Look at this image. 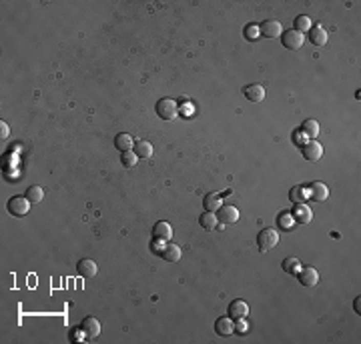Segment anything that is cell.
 Listing matches in <instances>:
<instances>
[{"label": "cell", "instance_id": "17", "mask_svg": "<svg viewBox=\"0 0 361 344\" xmlns=\"http://www.w3.org/2000/svg\"><path fill=\"white\" fill-rule=\"evenodd\" d=\"M243 94L249 102H261L265 98V88L261 84H249V86L243 88Z\"/></svg>", "mask_w": 361, "mask_h": 344}, {"label": "cell", "instance_id": "16", "mask_svg": "<svg viewBox=\"0 0 361 344\" xmlns=\"http://www.w3.org/2000/svg\"><path fill=\"white\" fill-rule=\"evenodd\" d=\"M309 42L313 46H325L327 44V30L323 26H319V24L311 26V30H309Z\"/></svg>", "mask_w": 361, "mask_h": 344}, {"label": "cell", "instance_id": "2", "mask_svg": "<svg viewBox=\"0 0 361 344\" xmlns=\"http://www.w3.org/2000/svg\"><path fill=\"white\" fill-rule=\"evenodd\" d=\"M155 110H157L159 118H163V120H173V118L179 116V104H177V100H173V98H161V100L157 102Z\"/></svg>", "mask_w": 361, "mask_h": 344}, {"label": "cell", "instance_id": "30", "mask_svg": "<svg viewBox=\"0 0 361 344\" xmlns=\"http://www.w3.org/2000/svg\"><path fill=\"white\" fill-rule=\"evenodd\" d=\"M293 222H295V220H293L291 212H281V214H279V220H277V224H279V226H281L283 230L291 228V226H293Z\"/></svg>", "mask_w": 361, "mask_h": 344}, {"label": "cell", "instance_id": "6", "mask_svg": "<svg viewBox=\"0 0 361 344\" xmlns=\"http://www.w3.org/2000/svg\"><path fill=\"white\" fill-rule=\"evenodd\" d=\"M259 34L265 38H277L283 34V26L279 20H263L259 24Z\"/></svg>", "mask_w": 361, "mask_h": 344}, {"label": "cell", "instance_id": "7", "mask_svg": "<svg viewBox=\"0 0 361 344\" xmlns=\"http://www.w3.org/2000/svg\"><path fill=\"white\" fill-rule=\"evenodd\" d=\"M227 314H229V318H233V320H241V318H247L249 316V304L245 302V300H233L231 304H229V308H227Z\"/></svg>", "mask_w": 361, "mask_h": 344}, {"label": "cell", "instance_id": "5", "mask_svg": "<svg viewBox=\"0 0 361 344\" xmlns=\"http://www.w3.org/2000/svg\"><path fill=\"white\" fill-rule=\"evenodd\" d=\"M307 190V198H311L313 202H325L329 196V188L323 182H311L309 186H305Z\"/></svg>", "mask_w": 361, "mask_h": 344}, {"label": "cell", "instance_id": "24", "mask_svg": "<svg viewBox=\"0 0 361 344\" xmlns=\"http://www.w3.org/2000/svg\"><path fill=\"white\" fill-rule=\"evenodd\" d=\"M301 132L309 138V140H313V138L319 134V122H317V120H313V118L305 120V122H303V126H301Z\"/></svg>", "mask_w": 361, "mask_h": 344}, {"label": "cell", "instance_id": "15", "mask_svg": "<svg viewBox=\"0 0 361 344\" xmlns=\"http://www.w3.org/2000/svg\"><path fill=\"white\" fill-rule=\"evenodd\" d=\"M215 332L219 336H229L235 332V324H233V318L229 316H221L215 320Z\"/></svg>", "mask_w": 361, "mask_h": 344}, {"label": "cell", "instance_id": "13", "mask_svg": "<svg viewBox=\"0 0 361 344\" xmlns=\"http://www.w3.org/2000/svg\"><path fill=\"white\" fill-rule=\"evenodd\" d=\"M291 216H293V220L299 222V224H309L313 220L311 210H309V207H305V204H295L293 210H291Z\"/></svg>", "mask_w": 361, "mask_h": 344}, {"label": "cell", "instance_id": "12", "mask_svg": "<svg viewBox=\"0 0 361 344\" xmlns=\"http://www.w3.org/2000/svg\"><path fill=\"white\" fill-rule=\"evenodd\" d=\"M297 278H299V284H303V286H315L319 282V272L313 266H301L297 272Z\"/></svg>", "mask_w": 361, "mask_h": 344}, {"label": "cell", "instance_id": "18", "mask_svg": "<svg viewBox=\"0 0 361 344\" xmlns=\"http://www.w3.org/2000/svg\"><path fill=\"white\" fill-rule=\"evenodd\" d=\"M161 258L165 260V262H177V260H181V248L177 246V244H165L163 246V250H161Z\"/></svg>", "mask_w": 361, "mask_h": 344}, {"label": "cell", "instance_id": "9", "mask_svg": "<svg viewBox=\"0 0 361 344\" xmlns=\"http://www.w3.org/2000/svg\"><path fill=\"white\" fill-rule=\"evenodd\" d=\"M173 238V228L171 224L165 222V220H159L155 226H153V240L155 242H168Z\"/></svg>", "mask_w": 361, "mask_h": 344}, {"label": "cell", "instance_id": "25", "mask_svg": "<svg viewBox=\"0 0 361 344\" xmlns=\"http://www.w3.org/2000/svg\"><path fill=\"white\" fill-rule=\"evenodd\" d=\"M281 268L287 272V274L291 276H297V272H299V268H301V262L297 260V258H293V256H289V258H285L283 262H281Z\"/></svg>", "mask_w": 361, "mask_h": 344}, {"label": "cell", "instance_id": "23", "mask_svg": "<svg viewBox=\"0 0 361 344\" xmlns=\"http://www.w3.org/2000/svg\"><path fill=\"white\" fill-rule=\"evenodd\" d=\"M199 224L205 230H215L217 224H219V218H217L215 212H207V210H205V212L199 216Z\"/></svg>", "mask_w": 361, "mask_h": 344}, {"label": "cell", "instance_id": "31", "mask_svg": "<svg viewBox=\"0 0 361 344\" xmlns=\"http://www.w3.org/2000/svg\"><path fill=\"white\" fill-rule=\"evenodd\" d=\"M235 330H237V334H247V322L245 318H241V320H235Z\"/></svg>", "mask_w": 361, "mask_h": 344}, {"label": "cell", "instance_id": "32", "mask_svg": "<svg viewBox=\"0 0 361 344\" xmlns=\"http://www.w3.org/2000/svg\"><path fill=\"white\" fill-rule=\"evenodd\" d=\"M0 130H2V132H0V134H2V140H4V138L8 136V124H6V122H4V120H2V122H0Z\"/></svg>", "mask_w": 361, "mask_h": 344}, {"label": "cell", "instance_id": "4", "mask_svg": "<svg viewBox=\"0 0 361 344\" xmlns=\"http://www.w3.org/2000/svg\"><path fill=\"white\" fill-rule=\"evenodd\" d=\"M301 154H303L305 160L315 162L323 156V146H321L317 140H307V142L301 146Z\"/></svg>", "mask_w": 361, "mask_h": 344}, {"label": "cell", "instance_id": "29", "mask_svg": "<svg viewBox=\"0 0 361 344\" xmlns=\"http://www.w3.org/2000/svg\"><path fill=\"white\" fill-rule=\"evenodd\" d=\"M243 34H245L247 40H257V38L261 36V34H259V24H247L245 30H243Z\"/></svg>", "mask_w": 361, "mask_h": 344}, {"label": "cell", "instance_id": "3", "mask_svg": "<svg viewBox=\"0 0 361 344\" xmlns=\"http://www.w3.org/2000/svg\"><path fill=\"white\" fill-rule=\"evenodd\" d=\"M6 208H8V212H10L12 216L20 218V216H24V214L30 210V200H28L26 196H12V198L8 200Z\"/></svg>", "mask_w": 361, "mask_h": 344}, {"label": "cell", "instance_id": "28", "mask_svg": "<svg viewBox=\"0 0 361 344\" xmlns=\"http://www.w3.org/2000/svg\"><path fill=\"white\" fill-rule=\"evenodd\" d=\"M120 162H122V166H124V168H133V166H137V162H139V156H137L133 150H126V152H122V156H120Z\"/></svg>", "mask_w": 361, "mask_h": 344}, {"label": "cell", "instance_id": "19", "mask_svg": "<svg viewBox=\"0 0 361 344\" xmlns=\"http://www.w3.org/2000/svg\"><path fill=\"white\" fill-rule=\"evenodd\" d=\"M133 152H135L139 158H151V156H153V144H151L148 140H135Z\"/></svg>", "mask_w": 361, "mask_h": 344}, {"label": "cell", "instance_id": "20", "mask_svg": "<svg viewBox=\"0 0 361 344\" xmlns=\"http://www.w3.org/2000/svg\"><path fill=\"white\" fill-rule=\"evenodd\" d=\"M203 207H205L207 212H217L219 208L223 207L221 196H219L217 192H209V194H205V198H203Z\"/></svg>", "mask_w": 361, "mask_h": 344}, {"label": "cell", "instance_id": "26", "mask_svg": "<svg viewBox=\"0 0 361 344\" xmlns=\"http://www.w3.org/2000/svg\"><path fill=\"white\" fill-rule=\"evenodd\" d=\"M26 198L30 200V204H38V202H43V198H45V190L34 184V186H30V188L26 190Z\"/></svg>", "mask_w": 361, "mask_h": 344}, {"label": "cell", "instance_id": "8", "mask_svg": "<svg viewBox=\"0 0 361 344\" xmlns=\"http://www.w3.org/2000/svg\"><path fill=\"white\" fill-rule=\"evenodd\" d=\"M281 42L283 46L287 48V50H299L301 46H303V34H299L297 30H285L283 34H281Z\"/></svg>", "mask_w": 361, "mask_h": 344}, {"label": "cell", "instance_id": "14", "mask_svg": "<svg viewBox=\"0 0 361 344\" xmlns=\"http://www.w3.org/2000/svg\"><path fill=\"white\" fill-rule=\"evenodd\" d=\"M76 272L82 276V278H93V276H96V262L95 260H91V258H82V260H78V264H76Z\"/></svg>", "mask_w": 361, "mask_h": 344}, {"label": "cell", "instance_id": "10", "mask_svg": "<svg viewBox=\"0 0 361 344\" xmlns=\"http://www.w3.org/2000/svg\"><path fill=\"white\" fill-rule=\"evenodd\" d=\"M80 330H82L84 338L93 340V338H96L100 334V322L96 320L95 316H87L84 320L80 322Z\"/></svg>", "mask_w": 361, "mask_h": 344}, {"label": "cell", "instance_id": "21", "mask_svg": "<svg viewBox=\"0 0 361 344\" xmlns=\"http://www.w3.org/2000/svg\"><path fill=\"white\" fill-rule=\"evenodd\" d=\"M115 146H117V150H120V152L133 150V146H135V138L131 136V134L120 132V134H117V138H115Z\"/></svg>", "mask_w": 361, "mask_h": 344}, {"label": "cell", "instance_id": "11", "mask_svg": "<svg viewBox=\"0 0 361 344\" xmlns=\"http://www.w3.org/2000/svg\"><path fill=\"white\" fill-rule=\"evenodd\" d=\"M217 218L223 224H233V222L239 220V210L235 207H231V204H223V207L217 210Z\"/></svg>", "mask_w": 361, "mask_h": 344}, {"label": "cell", "instance_id": "27", "mask_svg": "<svg viewBox=\"0 0 361 344\" xmlns=\"http://www.w3.org/2000/svg\"><path fill=\"white\" fill-rule=\"evenodd\" d=\"M311 20H309V16H297L295 18V22H293V30H297L299 34H303V32H309L311 30Z\"/></svg>", "mask_w": 361, "mask_h": 344}, {"label": "cell", "instance_id": "1", "mask_svg": "<svg viewBox=\"0 0 361 344\" xmlns=\"http://www.w3.org/2000/svg\"><path fill=\"white\" fill-rule=\"evenodd\" d=\"M279 242V232L273 228H263L257 234V246L261 253H269L271 248H275Z\"/></svg>", "mask_w": 361, "mask_h": 344}, {"label": "cell", "instance_id": "22", "mask_svg": "<svg viewBox=\"0 0 361 344\" xmlns=\"http://www.w3.org/2000/svg\"><path fill=\"white\" fill-rule=\"evenodd\" d=\"M289 200H291L293 204H305V200H307V190H305V186H293V188L289 190Z\"/></svg>", "mask_w": 361, "mask_h": 344}, {"label": "cell", "instance_id": "33", "mask_svg": "<svg viewBox=\"0 0 361 344\" xmlns=\"http://www.w3.org/2000/svg\"><path fill=\"white\" fill-rule=\"evenodd\" d=\"M353 308H355V310L359 312V299H357V300H355V302H353Z\"/></svg>", "mask_w": 361, "mask_h": 344}]
</instances>
